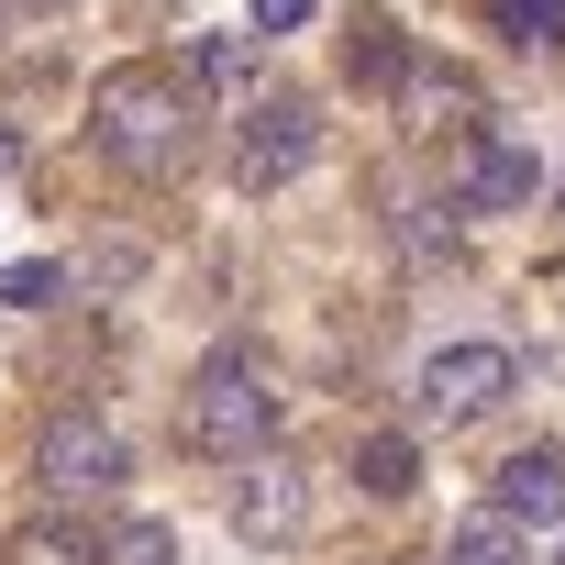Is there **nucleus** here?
Returning <instances> with one entry per match:
<instances>
[{"label":"nucleus","instance_id":"obj_1","mask_svg":"<svg viewBox=\"0 0 565 565\" xmlns=\"http://www.w3.org/2000/svg\"><path fill=\"white\" fill-rule=\"evenodd\" d=\"M189 78L178 67H111L100 89H89V134H100V156L111 167H134V178H178L189 167Z\"/></svg>","mask_w":565,"mask_h":565},{"label":"nucleus","instance_id":"obj_2","mask_svg":"<svg viewBox=\"0 0 565 565\" xmlns=\"http://www.w3.org/2000/svg\"><path fill=\"white\" fill-rule=\"evenodd\" d=\"M266 433H277V366L255 344H222L178 399V444L189 455H266Z\"/></svg>","mask_w":565,"mask_h":565},{"label":"nucleus","instance_id":"obj_3","mask_svg":"<svg viewBox=\"0 0 565 565\" xmlns=\"http://www.w3.org/2000/svg\"><path fill=\"white\" fill-rule=\"evenodd\" d=\"M510 344H444V355H422V388H411V422H433V433H466V422H488L499 399H510Z\"/></svg>","mask_w":565,"mask_h":565},{"label":"nucleus","instance_id":"obj_4","mask_svg":"<svg viewBox=\"0 0 565 565\" xmlns=\"http://www.w3.org/2000/svg\"><path fill=\"white\" fill-rule=\"evenodd\" d=\"M34 477H45L56 499H100V488H122V433H111L100 411H56V422L34 433Z\"/></svg>","mask_w":565,"mask_h":565},{"label":"nucleus","instance_id":"obj_5","mask_svg":"<svg viewBox=\"0 0 565 565\" xmlns=\"http://www.w3.org/2000/svg\"><path fill=\"white\" fill-rule=\"evenodd\" d=\"M311 156H322L311 100H255V111H244V145H233V189H289Z\"/></svg>","mask_w":565,"mask_h":565},{"label":"nucleus","instance_id":"obj_6","mask_svg":"<svg viewBox=\"0 0 565 565\" xmlns=\"http://www.w3.org/2000/svg\"><path fill=\"white\" fill-rule=\"evenodd\" d=\"M233 532L244 543H300L311 532V466L300 455H255V477L233 488Z\"/></svg>","mask_w":565,"mask_h":565},{"label":"nucleus","instance_id":"obj_7","mask_svg":"<svg viewBox=\"0 0 565 565\" xmlns=\"http://www.w3.org/2000/svg\"><path fill=\"white\" fill-rule=\"evenodd\" d=\"M532 189H543V167H532L521 134H466V167H455V200L466 211H521Z\"/></svg>","mask_w":565,"mask_h":565},{"label":"nucleus","instance_id":"obj_8","mask_svg":"<svg viewBox=\"0 0 565 565\" xmlns=\"http://www.w3.org/2000/svg\"><path fill=\"white\" fill-rule=\"evenodd\" d=\"M399 122H411V134H466V122H477V78L411 56V67H399Z\"/></svg>","mask_w":565,"mask_h":565},{"label":"nucleus","instance_id":"obj_9","mask_svg":"<svg viewBox=\"0 0 565 565\" xmlns=\"http://www.w3.org/2000/svg\"><path fill=\"white\" fill-rule=\"evenodd\" d=\"M499 510L532 521V532H554V521H565V455H554V444H521V455L499 466Z\"/></svg>","mask_w":565,"mask_h":565},{"label":"nucleus","instance_id":"obj_10","mask_svg":"<svg viewBox=\"0 0 565 565\" xmlns=\"http://www.w3.org/2000/svg\"><path fill=\"white\" fill-rule=\"evenodd\" d=\"M521 532H532V521H510V510L488 499V510H466V521H455L444 565H521Z\"/></svg>","mask_w":565,"mask_h":565},{"label":"nucleus","instance_id":"obj_11","mask_svg":"<svg viewBox=\"0 0 565 565\" xmlns=\"http://www.w3.org/2000/svg\"><path fill=\"white\" fill-rule=\"evenodd\" d=\"M189 78L222 89V100H244V89H255V45H244V34H200V45H189Z\"/></svg>","mask_w":565,"mask_h":565},{"label":"nucleus","instance_id":"obj_12","mask_svg":"<svg viewBox=\"0 0 565 565\" xmlns=\"http://www.w3.org/2000/svg\"><path fill=\"white\" fill-rule=\"evenodd\" d=\"M355 477H366V499H411V477H422L411 433H366V444H355Z\"/></svg>","mask_w":565,"mask_h":565},{"label":"nucleus","instance_id":"obj_13","mask_svg":"<svg viewBox=\"0 0 565 565\" xmlns=\"http://www.w3.org/2000/svg\"><path fill=\"white\" fill-rule=\"evenodd\" d=\"M488 23L510 45H565V0H488Z\"/></svg>","mask_w":565,"mask_h":565},{"label":"nucleus","instance_id":"obj_14","mask_svg":"<svg viewBox=\"0 0 565 565\" xmlns=\"http://www.w3.org/2000/svg\"><path fill=\"white\" fill-rule=\"evenodd\" d=\"M0 565H89V554H78V532H56V521H23L12 543H0Z\"/></svg>","mask_w":565,"mask_h":565},{"label":"nucleus","instance_id":"obj_15","mask_svg":"<svg viewBox=\"0 0 565 565\" xmlns=\"http://www.w3.org/2000/svg\"><path fill=\"white\" fill-rule=\"evenodd\" d=\"M100 565H178V532H167V521H122V532L100 543Z\"/></svg>","mask_w":565,"mask_h":565},{"label":"nucleus","instance_id":"obj_16","mask_svg":"<svg viewBox=\"0 0 565 565\" xmlns=\"http://www.w3.org/2000/svg\"><path fill=\"white\" fill-rule=\"evenodd\" d=\"M56 289H67V266H45V255L34 266H0V300H12V311H45Z\"/></svg>","mask_w":565,"mask_h":565},{"label":"nucleus","instance_id":"obj_17","mask_svg":"<svg viewBox=\"0 0 565 565\" xmlns=\"http://www.w3.org/2000/svg\"><path fill=\"white\" fill-rule=\"evenodd\" d=\"M311 12H322V0H255V34H300Z\"/></svg>","mask_w":565,"mask_h":565},{"label":"nucleus","instance_id":"obj_18","mask_svg":"<svg viewBox=\"0 0 565 565\" xmlns=\"http://www.w3.org/2000/svg\"><path fill=\"white\" fill-rule=\"evenodd\" d=\"M23 167V122H0V178H12Z\"/></svg>","mask_w":565,"mask_h":565},{"label":"nucleus","instance_id":"obj_19","mask_svg":"<svg viewBox=\"0 0 565 565\" xmlns=\"http://www.w3.org/2000/svg\"><path fill=\"white\" fill-rule=\"evenodd\" d=\"M0 23H12V0H0Z\"/></svg>","mask_w":565,"mask_h":565}]
</instances>
